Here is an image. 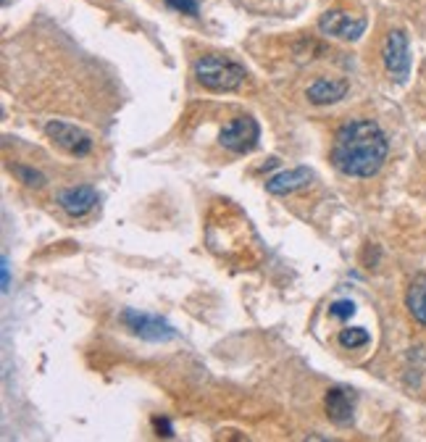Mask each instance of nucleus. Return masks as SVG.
<instances>
[{"label":"nucleus","instance_id":"nucleus-1","mask_svg":"<svg viewBox=\"0 0 426 442\" xmlns=\"http://www.w3.org/2000/svg\"><path fill=\"white\" fill-rule=\"evenodd\" d=\"M389 142L377 121L353 119L342 124L332 142V163L345 177L368 179L384 166Z\"/></svg>","mask_w":426,"mask_h":442},{"label":"nucleus","instance_id":"nucleus-2","mask_svg":"<svg viewBox=\"0 0 426 442\" xmlns=\"http://www.w3.org/2000/svg\"><path fill=\"white\" fill-rule=\"evenodd\" d=\"M245 69L227 56H203L195 61V80L211 92H232L245 82Z\"/></svg>","mask_w":426,"mask_h":442},{"label":"nucleus","instance_id":"nucleus-3","mask_svg":"<svg viewBox=\"0 0 426 442\" xmlns=\"http://www.w3.org/2000/svg\"><path fill=\"white\" fill-rule=\"evenodd\" d=\"M121 324H127V329H132V334H137L148 342H169L177 337V329L166 319H161L156 313L137 311V308H127L121 313Z\"/></svg>","mask_w":426,"mask_h":442},{"label":"nucleus","instance_id":"nucleus-4","mask_svg":"<svg viewBox=\"0 0 426 442\" xmlns=\"http://www.w3.org/2000/svg\"><path fill=\"white\" fill-rule=\"evenodd\" d=\"M258 140H261V127L253 116H237L232 119L218 132V142L232 153H250L258 148Z\"/></svg>","mask_w":426,"mask_h":442},{"label":"nucleus","instance_id":"nucleus-5","mask_svg":"<svg viewBox=\"0 0 426 442\" xmlns=\"http://www.w3.org/2000/svg\"><path fill=\"white\" fill-rule=\"evenodd\" d=\"M382 61H384V69L395 77V82H406L411 74V51H408V37L406 32L392 30L384 37L382 45Z\"/></svg>","mask_w":426,"mask_h":442},{"label":"nucleus","instance_id":"nucleus-6","mask_svg":"<svg viewBox=\"0 0 426 442\" xmlns=\"http://www.w3.org/2000/svg\"><path fill=\"white\" fill-rule=\"evenodd\" d=\"M368 21L363 16H353L347 11H327L321 19H318V30L324 34H332V37H339V40H350L356 42L363 37Z\"/></svg>","mask_w":426,"mask_h":442},{"label":"nucleus","instance_id":"nucleus-7","mask_svg":"<svg viewBox=\"0 0 426 442\" xmlns=\"http://www.w3.org/2000/svg\"><path fill=\"white\" fill-rule=\"evenodd\" d=\"M45 134L56 142L58 148H63L71 156H87L92 151V137L87 132L80 130L77 124H66V121H48L45 124Z\"/></svg>","mask_w":426,"mask_h":442},{"label":"nucleus","instance_id":"nucleus-8","mask_svg":"<svg viewBox=\"0 0 426 442\" xmlns=\"http://www.w3.org/2000/svg\"><path fill=\"white\" fill-rule=\"evenodd\" d=\"M58 206L69 213L71 219H82V216H87L98 206V192L89 184H77V187H69V190L61 192Z\"/></svg>","mask_w":426,"mask_h":442},{"label":"nucleus","instance_id":"nucleus-9","mask_svg":"<svg viewBox=\"0 0 426 442\" xmlns=\"http://www.w3.org/2000/svg\"><path fill=\"white\" fill-rule=\"evenodd\" d=\"M311 182H313V171L308 166H298V169L279 171L271 179H266V192H271V195H292L298 190H306Z\"/></svg>","mask_w":426,"mask_h":442},{"label":"nucleus","instance_id":"nucleus-10","mask_svg":"<svg viewBox=\"0 0 426 442\" xmlns=\"http://www.w3.org/2000/svg\"><path fill=\"white\" fill-rule=\"evenodd\" d=\"M324 405H327V416L332 422L337 427H347L353 422V413H356V395L345 387H332L324 398Z\"/></svg>","mask_w":426,"mask_h":442},{"label":"nucleus","instance_id":"nucleus-11","mask_svg":"<svg viewBox=\"0 0 426 442\" xmlns=\"http://www.w3.org/2000/svg\"><path fill=\"white\" fill-rule=\"evenodd\" d=\"M347 95V82L345 80H318L308 87V101L313 106H332L339 103Z\"/></svg>","mask_w":426,"mask_h":442},{"label":"nucleus","instance_id":"nucleus-12","mask_svg":"<svg viewBox=\"0 0 426 442\" xmlns=\"http://www.w3.org/2000/svg\"><path fill=\"white\" fill-rule=\"evenodd\" d=\"M406 305L411 316L426 327V274H418L406 292Z\"/></svg>","mask_w":426,"mask_h":442},{"label":"nucleus","instance_id":"nucleus-13","mask_svg":"<svg viewBox=\"0 0 426 442\" xmlns=\"http://www.w3.org/2000/svg\"><path fill=\"white\" fill-rule=\"evenodd\" d=\"M371 340L368 337V332L363 327H347V329L339 332V345L342 348H361V345H366Z\"/></svg>","mask_w":426,"mask_h":442},{"label":"nucleus","instance_id":"nucleus-14","mask_svg":"<svg viewBox=\"0 0 426 442\" xmlns=\"http://www.w3.org/2000/svg\"><path fill=\"white\" fill-rule=\"evenodd\" d=\"M13 174H16V177H19V179L24 182V184H30V187H37V190H40V187H45V182H48L42 171L30 169V166H13Z\"/></svg>","mask_w":426,"mask_h":442},{"label":"nucleus","instance_id":"nucleus-15","mask_svg":"<svg viewBox=\"0 0 426 442\" xmlns=\"http://www.w3.org/2000/svg\"><path fill=\"white\" fill-rule=\"evenodd\" d=\"M329 313L332 316H337V319H350L353 313H356V303L353 301H337L329 305Z\"/></svg>","mask_w":426,"mask_h":442},{"label":"nucleus","instance_id":"nucleus-16","mask_svg":"<svg viewBox=\"0 0 426 442\" xmlns=\"http://www.w3.org/2000/svg\"><path fill=\"white\" fill-rule=\"evenodd\" d=\"M171 8L182 11V13H187V16H198L200 13V6L198 0H166Z\"/></svg>","mask_w":426,"mask_h":442},{"label":"nucleus","instance_id":"nucleus-17","mask_svg":"<svg viewBox=\"0 0 426 442\" xmlns=\"http://www.w3.org/2000/svg\"><path fill=\"white\" fill-rule=\"evenodd\" d=\"M153 427H156L158 437H166V440H171V437H174V427H171L169 419H153Z\"/></svg>","mask_w":426,"mask_h":442},{"label":"nucleus","instance_id":"nucleus-18","mask_svg":"<svg viewBox=\"0 0 426 442\" xmlns=\"http://www.w3.org/2000/svg\"><path fill=\"white\" fill-rule=\"evenodd\" d=\"M0 274H3V292H8L11 287V269H8V258L3 255V261H0Z\"/></svg>","mask_w":426,"mask_h":442}]
</instances>
